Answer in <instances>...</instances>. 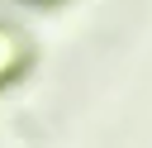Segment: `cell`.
<instances>
[{"mask_svg": "<svg viewBox=\"0 0 152 148\" xmlns=\"http://www.w3.org/2000/svg\"><path fill=\"white\" fill-rule=\"evenodd\" d=\"M14 57H19V48H14V38H10V33H0V76H5L10 67H14Z\"/></svg>", "mask_w": 152, "mask_h": 148, "instance_id": "1", "label": "cell"}]
</instances>
